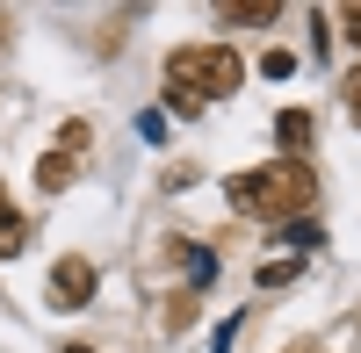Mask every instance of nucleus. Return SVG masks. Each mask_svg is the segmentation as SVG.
Returning <instances> with one entry per match:
<instances>
[{
	"label": "nucleus",
	"instance_id": "obj_8",
	"mask_svg": "<svg viewBox=\"0 0 361 353\" xmlns=\"http://www.w3.org/2000/svg\"><path fill=\"white\" fill-rule=\"evenodd\" d=\"M275 281H296V259H267V267H260V288H275Z\"/></svg>",
	"mask_w": 361,
	"mask_h": 353
},
{
	"label": "nucleus",
	"instance_id": "obj_9",
	"mask_svg": "<svg viewBox=\"0 0 361 353\" xmlns=\"http://www.w3.org/2000/svg\"><path fill=\"white\" fill-rule=\"evenodd\" d=\"M260 65H267V79H289V72H296V58H289V51H267Z\"/></svg>",
	"mask_w": 361,
	"mask_h": 353
},
{
	"label": "nucleus",
	"instance_id": "obj_7",
	"mask_svg": "<svg viewBox=\"0 0 361 353\" xmlns=\"http://www.w3.org/2000/svg\"><path fill=\"white\" fill-rule=\"evenodd\" d=\"M282 8L275 0H238V8H224V22H275Z\"/></svg>",
	"mask_w": 361,
	"mask_h": 353
},
{
	"label": "nucleus",
	"instance_id": "obj_2",
	"mask_svg": "<svg viewBox=\"0 0 361 353\" xmlns=\"http://www.w3.org/2000/svg\"><path fill=\"white\" fill-rule=\"evenodd\" d=\"M238 79H246V65L224 51V44H180L173 58H166V94H173V108H202V101H224V94H238Z\"/></svg>",
	"mask_w": 361,
	"mask_h": 353
},
{
	"label": "nucleus",
	"instance_id": "obj_11",
	"mask_svg": "<svg viewBox=\"0 0 361 353\" xmlns=\"http://www.w3.org/2000/svg\"><path fill=\"white\" fill-rule=\"evenodd\" d=\"M340 22H347V37L361 44V8H340Z\"/></svg>",
	"mask_w": 361,
	"mask_h": 353
},
{
	"label": "nucleus",
	"instance_id": "obj_12",
	"mask_svg": "<svg viewBox=\"0 0 361 353\" xmlns=\"http://www.w3.org/2000/svg\"><path fill=\"white\" fill-rule=\"evenodd\" d=\"M66 353H94V346H66Z\"/></svg>",
	"mask_w": 361,
	"mask_h": 353
},
{
	"label": "nucleus",
	"instance_id": "obj_13",
	"mask_svg": "<svg viewBox=\"0 0 361 353\" xmlns=\"http://www.w3.org/2000/svg\"><path fill=\"white\" fill-rule=\"evenodd\" d=\"M296 353H318V346H296Z\"/></svg>",
	"mask_w": 361,
	"mask_h": 353
},
{
	"label": "nucleus",
	"instance_id": "obj_10",
	"mask_svg": "<svg viewBox=\"0 0 361 353\" xmlns=\"http://www.w3.org/2000/svg\"><path fill=\"white\" fill-rule=\"evenodd\" d=\"M347 115H354V123H361V65L347 72Z\"/></svg>",
	"mask_w": 361,
	"mask_h": 353
},
{
	"label": "nucleus",
	"instance_id": "obj_4",
	"mask_svg": "<svg viewBox=\"0 0 361 353\" xmlns=\"http://www.w3.org/2000/svg\"><path fill=\"white\" fill-rule=\"evenodd\" d=\"M87 296H94V259H58V267H51V303L80 310Z\"/></svg>",
	"mask_w": 361,
	"mask_h": 353
},
{
	"label": "nucleus",
	"instance_id": "obj_3",
	"mask_svg": "<svg viewBox=\"0 0 361 353\" xmlns=\"http://www.w3.org/2000/svg\"><path fill=\"white\" fill-rule=\"evenodd\" d=\"M80 152H87V123H66L58 130V152L37 159V188L58 195V188H73V173H80Z\"/></svg>",
	"mask_w": 361,
	"mask_h": 353
},
{
	"label": "nucleus",
	"instance_id": "obj_6",
	"mask_svg": "<svg viewBox=\"0 0 361 353\" xmlns=\"http://www.w3.org/2000/svg\"><path fill=\"white\" fill-rule=\"evenodd\" d=\"M275 137H282V152L296 159V152H304V144H311V115H304V108H289L282 123H275Z\"/></svg>",
	"mask_w": 361,
	"mask_h": 353
},
{
	"label": "nucleus",
	"instance_id": "obj_5",
	"mask_svg": "<svg viewBox=\"0 0 361 353\" xmlns=\"http://www.w3.org/2000/svg\"><path fill=\"white\" fill-rule=\"evenodd\" d=\"M22 238H29V224H22V210L8 202V188H0V259H15Z\"/></svg>",
	"mask_w": 361,
	"mask_h": 353
},
{
	"label": "nucleus",
	"instance_id": "obj_1",
	"mask_svg": "<svg viewBox=\"0 0 361 353\" xmlns=\"http://www.w3.org/2000/svg\"><path fill=\"white\" fill-rule=\"evenodd\" d=\"M311 195H318V181H311L304 159H267V166H246L224 181V202H238V217H260V224L304 217Z\"/></svg>",
	"mask_w": 361,
	"mask_h": 353
}]
</instances>
